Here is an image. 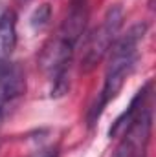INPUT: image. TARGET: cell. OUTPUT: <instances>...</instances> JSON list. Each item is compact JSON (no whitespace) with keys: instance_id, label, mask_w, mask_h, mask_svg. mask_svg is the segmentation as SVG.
Segmentation results:
<instances>
[{"instance_id":"8992f818","label":"cell","mask_w":156,"mask_h":157,"mask_svg":"<svg viewBox=\"0 0 156 157\" xmlns=\"http://www.w3.org/2000/svg\"><path fill=\"white\" fill-rule=\"evenodd\" d=\"M17 46V13L4 9L0 15V60L7 59Z\"/></svg>"},{"instance_id":"ba28073f","label":"cell","mask_w":156,"mask_h":157,"mask_svg":"<svg viewBox=\"0 0 156 157\" xmlns=\"http://www.w3.org/2000/svg\"><path fill=\"white\" fill-rule=\"evenodd\" d=\"M35 157H59V152H57V148H44Z\"/></svg>"},{"instance_id":"52a82bcc","label":"cell","mask_w":156,"mask_h":157,"mask_svg":"<svg viewBox=\"0 0 156 157\" xmlns=\"http://www.w3.org/2000/svg\"><path fill=\"white\" fill-rule=\"evenodd\" d=\"M50 20H51V7H50V4H42L33 11V15L30 18V24L35 31H40L50 24Z\"/></svg>"},{"instance_id":"277c9868","label":"cell","mask_w":156,"mask_h":157,"mask_svg":"<svg viewBox=\"0 0 156 157\" xmlns=\"http://www.w3.org/2000/svg\"><path fill=\"white\" fill-rule=\"evenodd\" d=\"M26 95V75L15 62L0 60V119L15 112Z\"/></svg>"},{"instance_id":"7a4b0ae2","label":"cell","mask_w":156,"mask_h":157,"mask_svg":"<svg viewBox=\"0 0 156 157\" xmlns=\"http://www.w3.org/2000/svg\"><path fill=\"white\" fill-rule=\"evenodd\" d=\"M121 24H123V9L119 4H114L107 9L101 24L88 35L84 42L83 57H81V68L84 71H92L110 51L121 29Z\"/></svg>"},{"instance_id":"5b68a950","label":"cell","mask_w":156,"mask_h":157,"mask_svg":"<svg viewBox=\"0 0 156 157\" xmlns=\"http://www.w3.org/2000/svg\"><path fill=\"white\" fill-rule=\"evenodd\" d=\"M151 91H153V82L147 80V82L136 91V95H134L132 101L129 102L127 110H125L121 115H117L116 121L112 122V126H110V130H109V137H119V135H121V132H123V130L134 121V117L147 106V101H149V97H151Z\"/></svg>"},{"instance_id":"9c48e42d","label":"cell","mask_w":156,"mask_h":157,"mask_svg":"<svg viewBox=\"0 0 156 157\" xmlns=\"http://www.w3.org/2000/svg\"><path fill=\"white\" fill-rule=\"evenodd\" d=\"M17 2H18V4H20V6H24V4H28V2H30V0H17Z\"/></svg>"},{"instance_id":"6da1fadb","label":"cell","mask_w":156,"mask_h":157,"mask_svg":"<svg viewBox=\"0 0 156 157\" xmlns=\"http://www.w3.org/2000/svg\"><path fill=\"white\" fill-rule=\"evenodd\" d=\"M145 31H147L145 24H136L112 44V48L109 51V64H107V71H105L103 88L86 113L88 126H94L101 119L107 104L117 97L127 77L132 73V70L138 62V57H140V44L145 37Z\"/></svg>"},{"instance_id":"3957f363","label":"cell","mask_w":156,"mask_h":157,"mask_svg":"<svg viewBox=\"0 0 156 157\" xmlns=\"http://www.w3.org/2000/svg\"><path fill=\"white\" fill-rule=\"evenodd\" d=\"M151 133H153V110L145 106L134 117V121L121 132V141L117 143L112 157H147Z\"/></svg>"}]
</instances>
